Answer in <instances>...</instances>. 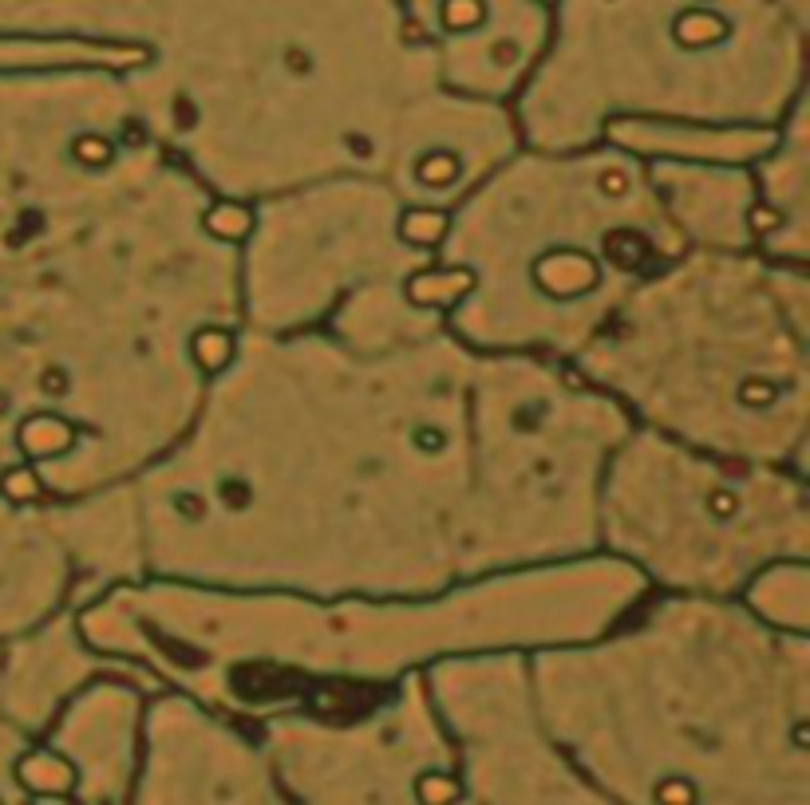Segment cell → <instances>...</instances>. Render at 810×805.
<instances>
[{
	"instance_id": "1",
	"label": "cell",
	"mask_w": 810,
	"mask_h": 805,
	"mask_svg": "<svg viewBox=\"0 0 810 805\" xmlns=\"http://www.w3.org/2000/svg\"><path fill=\"white\" fill-rule=\"evenodd\" d=\"M0 40L104 56L198 183L242 115L218 178L234 206L375 178L447 214L518 147L510 107L443 84L403 0H0Z\"/></svg>"
},
{
	"instance_id": "2",
	"label": "cell",
	"mask_w": 810,
	"mask_h": 805,
	"mask_svg": "<svg viewBox=\"0 0 810 805\" xmlns=\"http://www.w3.org/2000/svg\"><path fill=\"white\" fill-rule=\"evenodd\" d=\"M684 249L645 155L617 139L518 147L447 209L436 265L462 277L447 332L475 352L574 364Z\"/></svg>"
},
{
	"instance_id": "3",
	"label": "cell",
	"mask_w": 810,
	"mask_h": 805,
	"mask_svg": "<svg viewBox=\"0 0 810 805\" xmlns=\"http://www.w3.org/2000/svg\"><path fill=\"white\" fill-rule=\"evenodd\" d=\"M628 426L740 462L807 470V265L689 249L574 355Z\"/></svg>"
},
{
	"instance_id": "4",
	"label": "cell",
	"mask_w": 810,
	"mask_h": 805,
	"mask_svg": "<svg viewBox=\"0 0 810 805\" xmlns=\"http://www.w3.org/2000/svg\"><path fill=\"white\" fill-rule=\"evenodd\" d=\"M810 0H554L510 99L523 147L617 127L775 130L807 104Z\"/></svg>"
},
{
	"instance_id": "5",
	"label": "cell",
	"mask_w": 810,
	"mask_h": 805,
	"mask_svg": "<svg viewBox=\"0 0 810 805\" xmlns=\"http://www.w3.org/2000/svg\"><path fill=\"white\" fill-rule=\"evenodd\" d=\"M807 470L720 459L628 426L597 485V553L653 592L740 600L807 561Z\"/></svg>"
},
{
	"instance_id": "6",
	"label": "cell",
	"mask_w": 810,
	"mask_h": 805,
	"mask_svg": "<svg viewBox=\"0 0 810 805\" xmlns=\"http://www.w3.org/2000/svg\"><path fill=\"white\" fill-rule=\"evenodd\" d=\"M455 96L510 107L549 32L554 0H403Z\"/></svg>"
},
{
	"instance_id": "7",
	"label": "cell",
	"mask_w": 810,
	"mask_h": 805,
	"mask_svg": "<svg viewBox=\"0 0 810 805\" xmlns=\"http://www.w3.org/2000/svg\"><path fill=\"white\" fill-rule=\"evenodd\" d=\"M17 782L36 797H64L79 786V770L71 758L56 750H32L17 763Z\"/></svg>"
},
{
	"instance_id": "8",
	"label": "cell",
	"mask_w": 810,
	"mask_h": 805,
	"mask_svg": "<svg viewBox=\"0 0 810 805\" xmlns=\"http://www.w3.org/2000/svg\"><path fill=\"white\" fill-rule=\"evenodd\" d=\"M462 797V782L447 770H423L416 778V802L419 805H455Z\"/></svg>"
},
{
	"instance_id": "9",
	"label": "cell",
	"mask_w": 810,
	"mask_h": 805,
	"mask_svg": "<svg viewBox=\"0 0 810 805\" xmlns=\"http://www.w3.org/2000/svg\"><path fill=\"white\" fill-rule=\"evenodd\" d=\"M0 805H4V802H0Z\"/></svg>"
}]
</instances>
